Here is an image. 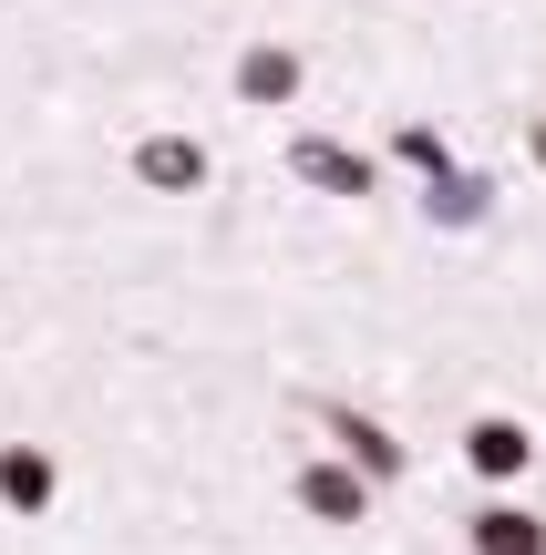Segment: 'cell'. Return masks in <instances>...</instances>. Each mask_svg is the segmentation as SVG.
<instances>
[{"label": "cell", "mask_w": 546, "mask_h": 555, "mask_svg": "<svg viewBox=\"0 0 546 555\" xmlns=\"http://www.w3.org/2000/svg\"><path fill=\"white\" fill-rule=\"evenodd\" d=\"M485 555H536V525H516V515H485Z\"/></svg>", "instance_id": "6da1fadb"}]
</instances>
